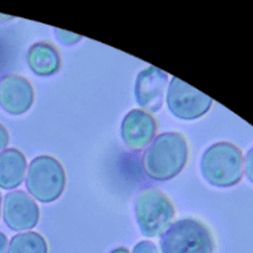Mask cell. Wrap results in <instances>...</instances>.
<instances>
[{"mask_svg":"<svg viewBox=\"0 0 253 253\" xmlns=\"http://www.w3.org/2000/svg\"><path fill=\"white\" fill-rule=\"evenodd\" d=\"M132 253H158V249L153 242L151 241H140L133 247Z\"/></svg>","mask_w":253,"mask_h":253,"instance_id":"obj_16","label":"cell"},{"mask_svg":"<svg viewBox=\"0 0 253 253\" xmlns=\"http://www.w3.org/2000/svg\"><path fill=\"white\" fill-rule=\"evenodd\" d=\"M5 224L14 231L34 229L40 220V209L35 200L21 190L6 194L2 208Z\"/></svg>","mask_w":253,"mask_h":253,"instance_id":"obj_8","label":"cell"},{"mask_svg":"<svg viewBox=\"0 0 253 253\" xmlns=\"http://www.w3.org/2000/svg\"><path fill=\"white\" fill-rule=\"evenodd\" d=\"M110 253H130V252H128V250L125 249V247H118V249L113 250Z\"/></svg>","mask_w":253,"mask_h":253,"instance_id":"obj_19","label":"cell"},{"mask_svg":"<svg viewBox=\"0 0 253 253\" xmlns=\"http://www.w3.org/2000/svg\"><path fill=\"white\" fill-rule=\"evenodd\" d=\"M27 64L37 76L48 77L58 72L61 58L51 43L36 42L27 51Z\"/></svg>","mask_w":253,"mask_h":253,"instance_id":"obj_12","label":"cell"},{"mask_svg":"<svg viewBox=\"0 0 253 253\" xmlns=\"http://www.w3.org/2000/svg\"><path fill=\"white\" fill-rule=\"evenodd\" d=\"M174 214L172 202L157 189H146L136 199V222L146 237L162 235L172 224Z\"/></svg>","mask_w":253,"mask_h":253,"instance_id":"obj_5","label":"cell"},{"mask_svg":"<svg viewBox=\"0 0 253 253\" xmlns=\"http://www.w3.org/2000/svg\"><path fill=\"white\" fill-rule=\"evenodd\" d=\"M157 123L141 109L128 111L121 123V137L132 150L145 148L155 138Z\"/></svg>","mask_w":253,"mask_h":253,"instance_id":"obj_10","label":"cell"},{"mask_svg":"<svg viewBox=\"0 0 253 253\" xmlns=\"http://www.w3.org/2000/svg\"><path fill=\"white\" fill-rule=\"evenodd\" d=\"M26 158L16 148L0 153V188L14 189L22 183L26 172Z\"/></svg>","mask_w":253,"mask_h":253,"instance_id":"obj_11","label":"cell"},{"mask_svg":"<svg viewBox=\"0 0 253 253\" xmlns=\"http://www.w3.org/2000/svg\"><path fill=\"white\" fill-rule=\"evenodd\" d=\"M34 103V89L24 77H4L0 81V106L11 115H21L31 108Z\"/></svg>","mask_w":253,"mask_h":253,"instance_id":"obj_9","label":"cell"},{"mask_svg":"<svg viewBox=\"0 0 253 253\" xmlns=\"http://www.w3.org/2000/svg\"><path fill=\"white\" fill-rule=\"evenodd\" d=\"M212 99L194 86L173 77L167 90V106L180 120H195L210 110Z\"/></svg>","mask_w":253,"mask_h":253,"instance_id":"obj_6","label":"cell"},{"mask_svg":"<svg viewBox=\"0 0 253 253\" xmlns=\"http://www.w3.org/2000/svg\"><path fill=\"white\" fill-rule=\"evenodd\" d=\"M66 187V173L56 158L39 156L31 161L27 169L26 188L41 203L58 199Z\"/></svg>","mask_w":253,"mask_h":253,"instance_id":"obj_4","label":"cell"},{"mask_svg":"<svg viewBox=\"0 0 253 253\" xmlns=\"http://www.w3.org/2000/svg\"><path fill=\"white\" fill-rule=\"evenodd\" d=\"M188 143L179 132H165L153 138L143 155V168L155 180H169L182 172L188 161Z\"/></svg>","mask_w":253,"mask_h":253,"instance_id":"obj_1","label":"cell"},{"mask_svg":"<svg viewBox=\"0 0 253 253\" xmlns=\"http://www.w3.org/2000/svg\"><path fill=\"white\" fill-rule=\"evenodd\" d=\"M200 170L209 184L230 188L239 184L244 175V156L236 145L221 141L209 146L200 160Z\"/></svg>","mask_w":253,"mask_h":253,"instance_id":"obj_2","label":"cell"},{"mask_svg":"<svg viewBox=\"0 0 253 253\" xmlns=\"http://www.w3.org/2000/svg\"><path fill=\"white\" fill-rule=\"evenodd\" d=\"M168 74L155 66H150L138 73L135 83L136 103L143 111L157 113L165 101Z\"/></svg>","mask_w":253,"mask_h":253,"instance_id":"obj_7","label":"cell"},{"mask_svg":"<svg viewBox=\"0 0 253 253\" xmlns=\"http://www.w3.org/2000/svg\"><path fill=\"white\" fill-rule=\"evenodd\" d=\"M7 253H48V246L42 235L32 231L24 232L10 240Z\"/></svg>","mask_w":253,"mask_h":253,"instance_id":"obj_13","label":"cell"},{"mask_svg":"<svg viewBox=\"0 0 253 253\" xmlns=\"http://www.w3.org/2000/svg\"><path fill=\"white\" fill-rule=\"evenodd\" d=\"M160 249L161 253H214L215 240L204 222L185 217L161 235Z\"/></svg>","mask_w":253,"mask_h":253,"instance_id":"obj_3","label":"cell"},{"mask_svg":"<svg viewBox=\"0 0 253 253\" xmlns=\"http://www.w3.org/2000/svg\"><path fill=\"white\" fill-rule=\"evenodd\" d=\"M54 35L59 40V42H62L63 44H74L81 41L82 39L81 35L73 34V32L66 31V30L62 29H54Z\"/></svg>","mask_w":253,"mask_h":253,"instance_id":"obj_14","label":"cell"},{"mask_svg":"<svg viewBox=\"0 0 253 253\" xmlns=\"http://www.w3.org/2000/svg\"><path fill=\"white\" fill-rule=\"evenodd\" d=\"M7 247V239L2 232H0V253H5Z\"/></svg>","mask_w":253,"mask_h":253,"instance_id":"obj_18","label":"cell"},{"mask_svg":"<svg viewBox=\"0 0 253 253\" xmlns=\"http://www.w3.org/2000/svg\"><path fill=\"white\" fill-rule=\"evenodd\" d=\"M244 172L247 179L253 183V147L250 148L244 158Z\"/></svg>","mask_w":253,"mask_h":253,"instance_id":"obj_15","label":"cell"},{"mask_svg":"<svg viewBox=\"0 0 253 253\" xmlns=\"http://www.w3.org/2000/svg\"><path fill=\"white\" fill-rule=\"evenodd\" d=\"M0 208H1V194H0Z\"/></svg>","mask_w":253,"mask_h":253,"instance_id":"obj_20","label":"cell"},{"mask_svg":"<svg viewBox=\"0 0 253 253\" xmlns=\"http://www.w3.org/2000/svg\"><path fill=\"white\" fill-rule=\"evenodd\" d=\"M9 143V133H7L6 128L0 124V151L4 150Z\"/></svg>","mask_w":253,"mask_h":253,"instance_id":"obj_17","label":"cell"}]
</instances>
